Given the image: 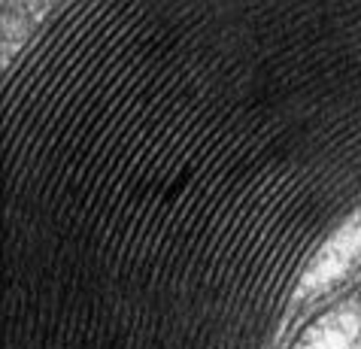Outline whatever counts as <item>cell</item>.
Instances as JSON below:
<instances>
[{
    "mask_svg": "<svg viewBox=\"0 0 361 349\" xmlns=\"http://www.w3.org/2000/svg\"><path fill=\"white\" fill-rule=\"evenodd\" d=\"M361 271V207L349 213L346 222H340L328 240L316 249V255L307 262L295 286V301L300 307L328 298L334 288L349 283Z\"/></svg>",
    "mask_w": 361,
    "mask_h": 349,
    "instance_id": "obj_1",
    "label": "cell"
}]
</instances>
